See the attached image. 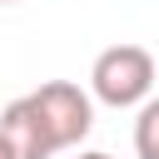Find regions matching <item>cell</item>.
I'll return each mask as SVG.
<instances>
[{
  "label": "cell",
  "mask_w": 159,
  "mask_h": 159,
  "mask_svg": "<svg viewBox=\"0 0 159 159\" xmlns=\"http://www.w3.org/2000/svg\"><path fill=\"white\" fill-rule=\"evenodd\" d=\"M89 89L99 104L109 109H134V104H149L154 94V55L144 45H109L94 55V70H89Z\"/></svg>",
  "instance_id": "1"
},
{
  "label": "cell",
  "mask_w": 159,
  "mask_h": 159,
  "mask_svg": "<svg viewBox=\"0 0 159 159\" xmlns=\"http://www.w3.org/2000/svg\"><path fill=\"white\" fill-rule=\"evenodd\" d=\"M30 99L45 114L55 149H80V139L94 129V99L75 80H45L40 89H30Z\"/></svg>",
  "instance_id": "2"
},
{
  "label": "cell",
  "mask_w": 159,
  "mask_h": 159,
  "mask_svg": "<svg viewBox=\"0 0 159 159\" xmlns=\"http://www.w3.org/2000/svg\"><path fill=\"white\" fill-rule=\"evenodd\" d=\"M0 139L15 149V159H50V154H60L55 139H50V124L35 109L30 94H20V99H10L0 109Z\"/></svg>",
  "instance_id": "3"
},
{
  "label": "cell",
  "mask_w": 159,
  "mask_h": 159,
  "mask_svg": "<svg viewBox=\"0 0 159 159\" xmlns=\"http://www.w3.org/2000/svg\"><path fill=\"white\" fill-rule=\"evenodd\" d=\"M134 154L139 159H159V94L149 104H139V119H134Z\"/></svg>",
  "instance_id": "4"
},
{
  "label": "cell",
  "mask_w": 159,
  "mask_h": 159,
  "mask_svg": "<svg viewBox=\"0 0 159 159\" xmlns=\"http://www.w3.org/2000/svg\"><path fill=\"white\" fill-rule=\"evenodd\" d=\"M75 159H109V154H99V149H80Z\"/></svg>",
  "instance_id": "5"
},
{
  "label": "cell",
  "mask_w": 159,
  "mask_h": 159,
  "mask_svg": "<svg viewBox=\"0 0 159 159\" xmlns=\"http://www.w3.org/2000/svg\"><path fill=\"white\" fill-rule=\"evenodd\" d=\"M0 159H15V149H10V144H5V139H0Z\"/></svg>",
  "instance_id": "6"
},
{
  "label": "cell",
  "mask_w": 159,
  "mask_h": 159,
  "mask_svg": "<svg viewBox=\"0 0 159 159\" xmlns=\"http://www.w3.org/2000/svg\"><path fill=\"white\" fill-rule=\"evenodd\" d=\"M0 5H15V0H0Z\"/></svg>",
  "instance_id": "7"
}]
</instances>
